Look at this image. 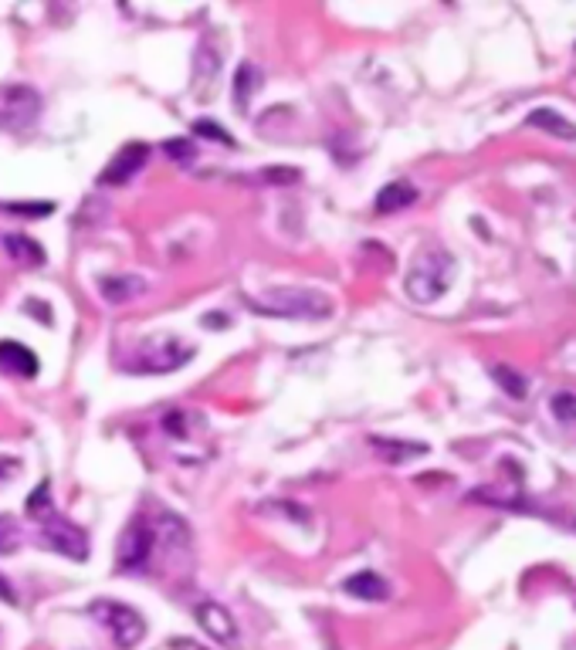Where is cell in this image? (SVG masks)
<instances>
[{"mask_svg": "<svg viewBox=\"0 0 576 650\" xmlns=\"http://www.w3.org/2000/svg\"><path fill=\"white\" fill-rule=\"evenodd\" d=\"M455 282V258L444 248H424L417 251V258L410 261V271L403 278V291L410 302L417 306H431L448 295V288Z\"/></svg>", "mask_w": 576, "mask_h": 650, "instance_id": "obj_1", "label": "cell"}, {"mask_svg": "<svg viewBox=\"0 0 576 650\" xmlns=\"http://www.w3.org/2000/svg\"><path fill=\"white\" fill-rule=\"evenodd\" d=\"M248 308L258 315H269V319H329L332 315V302L323 291H312V288H271L265 295H251Z\"/></svg>", "mask_w": 576, "mask_h": 650, "instance_id": "obj_2", "label": "cell"}, {"mask_svg": "<svg viewBox=\"0 0 576 650\" xmlns=\"http://www.w3.org/2000/svg\"><path fill=\"white\" fill-rule=\"evenodd\" d=\"M193 360V349L183 345L180 339H170V336H160V339H150L136 349L133 356L122 363L126 373H139V376H160V373H173L180 366H187Z\"/></svg>", "mask_w": 576, "mask_h": 650, "instance_id": "obj_3", "label": "cell"}, {"mask_svg": "<svg viewBox=\"0 0 576 650\" xmlns=\"http://www.w3.org/2000/svg\"><path fill=\"white\" fill-rule=\"evenodd\" d=\"M89 613H92L98 623L109 631L113 644L119 650L139 647V640L146 637V620H143L133 607L119 603V600H96V603L89 607Z\"/></svg>", "mask_w": 576, "mask_h": 650, "instance_id": "obj_4", "label": "cell"}, {"mask_svg": "<svg viewBox=\"0 0 576 650\" xmlns=\"http://www.w3.org/2000/svg\"><path fill=\"white\" fill-rule=\"evenodd\" d=\"M41 536L48 542V549H55V553L68 555V559H89V536L78 529L75 522H68L65 515H58L51 512L48 518H41Z\"/></svg>", "mask_w": 576, "mask_h": 650, "instance_id": "obj_5", "label": "cell"}, {"mask_svg": "<svg viewBox=\"0 0 576 650\" xmlns=\"http://www.w3.org/2000/svg\"><path fill=\"white\" fill-rule=\"evenodd\" d=\"M153 553V529H150V522L146 518L136 515L129 525H126V532L119 538V566L122 569H139V566H146V559Z\"/></svg>", "mask_w": 576, "mask_h": 650, "instance_id": "obj_6", "label": "cell"}, {"mask_svg": "<svg viewBox=\"0 0 576 650\" xmlns=\"http://www.w3.org/2000/svg\"><path fill=\"white\" fill-rule=\"evenodd\" d=\"M146 156H150V146H146V143H126V146L113 156V163L98 173V183H102V187H122V183H129L136 173L143 170Z\"/></svg>", "mask_w": 576, "mask_h": 650, "instance_id": "obj_7", "label": "cell"}, {"mask_svg": "<svg viewBox=\"0 0 576 650\" xmlns=\"http://www.w3.org/2000/svg\"><path fill=\"white\" fill-rule=\"evenodd\" d=\"M38 369H41V363L31 345L18 343V339H0V373H4V376L35 380Z\"/></svg>", "mask_w": 576, "mask_h": 650, "instance_id": "obj_8", "label": "cell"}, {"mask_svg": "<svg viewBox=\"0 0 576 650\" xmlns=\"http://www.w3.org/2000/svg\"><path fill=\"white\" fill-rule=\"evenodd\" d=\"M98 291H102V298L109 306H126V302L139 298L146 291V285H143L139 275H102L98 278Z\"/></svg>", "mask_w": 576, "mask_h": 650, "instance_id": "obj_9", "label": "cell"}, {"mask_svg": "<svg viewBox=\"0 0 576 650\" xmlns=\"http://www.w3.org/2000/svg\"><path fill=\"white\" fill-rule=\"evenodd\" d=\"M197 620H200V627L211 633L214 640H221V644H234L237 627H234L230 613L224 610L221 603H197Z\"/></svg>", "mask_w": 576, "mask_h": 650, "instance_id": "obj_10", "label": "cell"}, {"mask_svg": "<svg viewBox=\"0 0 576 650\" xmlns=\"http://www.w3.org/2000/svg\"><path fill=\"white\" fill-rule=\"evenodd\" d=\"M525 126L542 129V133L557 135V139H566V143H576V122H570L566 115L557 112V109H549V105H542V109L525 115Z\"/></svg>", "mask_w": 576, "mask_h": 650, "instance_id": "obj_11", "label": "cell"}, {"mask_svg": "<svg viewBox=\"0 0 576 650\" xmlns=\"http://www.w3.org/2000/svg\"><path fill=\"white\" fill-rule=\"evenodd\" d=\"M4 251L20 268H41L44 265V248L27 234H4Z\"/></svg>", "mask_w": 576, "mask_h": 650, "instance_id": "obj_12", "label": "cell"}, {"mask_svg": "<svg viewBox=\"0 0 576 650\" xmlns=\"http://www.w3.org/2000/svg\"><path fill=\"white\" fill-rule=\"evenodd\" d=\"M370 447L386 460V464H403L410 458H421L427 454V444H417V440H397V437H370Z\"/></svg>", "mask_w": 576, "mask_h": 650, "instance_id": "obj_13", "label": "cell"}, {"mask_svg": "<svg viewBox=\"0 0 576 650\" xmlns=\"http://www.w3.org/2000/svg\"><path fill=\"white\" fill-rule=\"evenodd\" d=\"M343 590L349 596H356V600H370V603H380L390 596V586H386V579L380 573H373V569H363V573L349 576L343 583Z\"/></svg>", "mask_w": 576, "mask_h": 650, "instance_id": "obj_14", "label": "cell"}, {"mask_svg": "<svg viewBox=\"0 0 576 650\" xmlns=\"http://www.w3.org/2000/svg\"><path fill=\"white\" fill-rule=\"evenodd\" d=\"M217 72H221V55L211 51V41H200V48H197V55H193V81H200L197 98L211 96V85H214V78H217Z\"/></svg>", "mask_w": 576, "mask_h": 650, "instance_id": "obj_15", "label": "cell"}, {"mask_svg": "<svg viewBox=\"0 0 576 650\" xmlns=\"http://www.w3.org/2000/svg\"><path fill=\"white\" fill-rule=\"evenodd\" d=\"M414 200H417V190H414L410 183L397 180V183H386L384 190L377 193V211L397 213V211H403V207H410Z\"/></svg>", "mask_w": 576, "mask_h": 650, "instance_id": "obj_16", "label": "cell"}, {"mask_svg": "<svg viewBox=\"0 0 576 650\" xmlns=\"http://www.w3.org/2000/svg\"><path fill=\"white\" fill-rule=\"evenodd\" d=\"M258 89H261V72H258V65L241 61V65H237V75H234V102H237V109H245Z\"/></svg>", "mask_w": 576, "mask_h": 650, "instance_id": "obj_17", "label": "cell"}, {"mask_svg": "<svg viewBox=\"0 0 576 650\" xmlns=\"http://www.w3.org/2000/svg\"><path fill=\"white\" fill-rule=\"evenodd\" d=\"M549 406H553V417H557L566 430H576V393H570V390H559V393H553V400H549Z\"/></svg>", "mask_w": 576, "mask_h": 650, "instance_id": "obj_18", "label": "cell"}, {"mask_svg": "<svg viewBox=\"0 0 576 650\" xmlns=\"http://www.w3.org/2000/svg\"><path fill=\"white\" fill-rule=\"evenodd\" d=\"M55 512V505H51V491H48V481H41L38 488H35V495L27 498V515L41 522V518H48Z\"/></svg>", "mask_w": 576, "mask_h": 650, "instance_id": "obj_19", "label": "cell"}, {"mask_svg": "<svg viewBox=\"0 0 576 650\" xmlns=\"http://www.w3.org/2000/svg\"><path fill=\"white\" fill-rule=\"evenodd\" d=\"M20 549V525L11 515H0V555H14Z\"/></svg>", "mask_w": 576, "mask_h": 650, "instance_id": "obj_20", "label": "cell"}, {"mask_svg": "<svg viewBox=\"0 0 576 650\" xmlns=\"http://www.w3.org/2000/svg\"><path fill=\"white\" fill-rule=\"evenodd\" d=\"M492 376H495V383H499L509 397H525V380L518 376L516 369H509V366H495V369H492Z\"/></svg>", "mask_w": 576, "mask_h": 650, "instance_id": "obj_21", "label": "cell"}, {"mask_svg": "<svg viewBox=\"0 0 576 650\" xmlns=\"http://www.w3.org/2000/svg\"><path fill=\"white\" fill-rule=\"evenodd\" d=\"M191 133L193 135H204V139H211V143H224V146H234V135H230L224 126H217L214 119H197Z\"/></svg>", "mask_w": 576, "mask_h": 650, "instance_id": "obj_22", "label": "cell"}, {"mask_svg": "<svg viewBox=\"0 0 576 650\" xmlns=\"http://www.w3.org/2000/svg\"><path fill=\"white\" fill-rule=\"evenodd\" d=\"M167 153H170L176 163H187V159H193V143H187V139L167 143Z\"/></svg>", "mask_w": 576, "mask_h": 650, "instance_id": "obj_23", "label": "cell"}, {"mask_svg": "<svg viewBox=\"0 0 576 650\" xmlns=\"http://www.w3.org/2000/svg\"><path fill=\"white\" fill-rule=\"evenodd\" d=\"M265 180H271V183H295V180H299V173L295 170H265Z\"/></svg>", "mask_w": 576, "mask_h": 650, "instance_id": "obj_24", "label": "cell"}, {"mask_svg": "<svg viewBox=\"0 0 576 650\" xmlns=\"http://www.w3.org/2000/svg\"><path fill=\"white\" fill-rule=\"evenodd\" d=\"M0 600H4V603H11V607L18 603V593H14V586H11V583H7L4 576H0Z\"/></svg>", "mask_w": 576, "mask_h": 650, "instance_id": "obj_25", "label": "cell"}, {"mask_svg": "<svg viewBox=\"0 0 576 650\" xmlns=\"http://www.w3.org/2000/svg\"><path fill=\"white\" fill-rule=\"evenodd\" d=\"M11 211H24V213H51V204H35V207H20V204H14Z\"/></svg>", "mask_w": 576, "mask_h": 650, "instance_id": "obj_26", "label": "cell"}, {"mask_svg": "<svg viewBox=\"0 0 576 650\" xmlns=\"http://www.w3.org/2000/svg\"><path fill=\"white\" fill-rule=\"evenodd\" d=\"M191 650H204V647H191Z\"/></svg>", "mask_w": 576, "mask_h": 650, "instance_id": "obj_27", "label": "cell"}]
</instances>
